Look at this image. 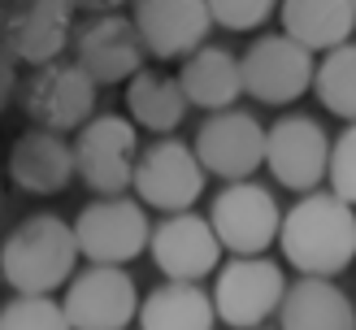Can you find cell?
I'll return each instance as SVG.
<instances>
[{
  "instance_id": "11",
  "label": "cell",
  "mask_w": 356,
  "mask_h": 330,
  "mask_svg": "<svg viewBox=\"0 0 356 330\" xmlns=\"http://www.w3.org/2000/svg\"><path fill=\"white\" fill-rule=\"evenodd\" d=\"M239 69H243V96H252L257 104H291L313 92L317 57L278 31V35H257L239 52Z\"/></svg>"
},
{
  "instance_id": "14",
  "label": "cell",
  "mask_w": 356,
  "mask_h": 330,
  "mask_svg": "<svg viewBox=\"0 0 356 330\" xmlns=\"http://www.w3.org/2000/svg\"><path fill=\"white\" fill-rule=\"evenodd\" d=\"M139 295L135 278L113 265H87L74 274V283L65 287L61 308L74 330H127L139 322Z\"/></svg>"
},
{
  "instance_id": "23",
  "label": "cell",
  "mask_w": 356,
  "mask_h": 330,
  "mask_svg": "<svg viewBox=\"0 0 356 330\" xmlns=\"http://www.w3.org/2000/svg\"><path fill=\"white\" fill-rule=\"evenodd\" d=\"M313 96L322 100L326 113H334L339 122L356 126V40L343 44V48H334L330 57L317 61Z\"/></svg>"
},
{
  "instance_id": "7",
  "label": "cell",
  "mask_w": 356,
  "mask_h": 330,
  "mask_svg": "<svg viewBox=\"0 0 356 330\" xmlns=\"http://www.w3.org/2000/svg\"><path fill=\"white\" fill-rule=\"evenodd\" d=\"M74 243L87 265H113V270L131 265L152 243L148 208L131 196L83 204V213L74 217Z\"/></svg>"
},
{
  "instance_id": "10",
  "label": "cell",
  "mask_w": 356,
  "mask_h": 330,
  "mask_svg": "<svg viewBox=\"0 0 356 330\" xmlns=\"http://www.w3.org/2000/svg\"><path fill=\"white\" fill-rule=\"evenodd\" d=\"M330 144L326 126L309 113H282L265 131V170L274 174L278 187L313 196L330 174Z\"/></svg>"
},
{
  "instance_id": "3",
  "label": "cell",
  "mask_w": 356,
  "mask_h": 330,
  "mask_svg": "<svg viewBox=\"0 0 356 330\" xmlns=\"http://www.w3.org/2000/svg\"><path fill=\"white\" fill-rule=\"evenodd\" d=\"M96 92L100 87L83 74V65L74 57H61L52 65L26 69L22 87H17V109L26 113V122L35 131H83L87 122L96 117Z\"/></svg>"
},
{
  "instance_id": "1",
  "label": "cell",
  "mask_w": 356,
  "mask_h": 330,
  "mask_svg": "<svg viewBox=\"0 0 356 330\" xmlns=\"http://www.w3.org/2000/svg\"><path fill=\"white\" fill-rule=\"evenodd\" d=\"M278 248L300 278H339L356 261V208L334 191L300 196L282 213Z\"/></svg>"
},
{
  "instance_id": "17",
  "label": "cell",
  "mask_w": 356,
  "mask_h": 330,
  "mask_svg": "<svg viewBox=\"0 0 356 330\" xmlns=\"http://www.w3.org/2000/svg\"><path fill=\"white\" fill-rule=\"evenodd\" d=\"M5 174L26 196H57V191H65L79 179L74 174V139L31 126L9 144Z\"/></svg>"
},
{
  "instance_id": "19",
  "label": "cell",
  "mask_w": 356,
  "mask_h": 330,
  "mask_svg": "<svg viewBox=\"0 0 356 330\" xmlns=\"http://www.w3.org/2000/svg\"><path fill=\"white\" fill-rule=\"evenodd\" d=\"M178 83H183V96L191 109H209V113L235 109V100L243 96L239 52H230L222 44H204L178 65Z\"/></svg>"
},
{
  "instance_id": "15",
  "label": "cell",
  "mask_w": 356,
  "mask_h": 330,
  "mask_svg": "<svg viewBox=\"0 0 356 330\" xmlns=\"http://www.w3.org/2000/svg\"><path fill=\"white\" fill-rule=\"evenodd\" d=\"M131 22L152 61H187L209 44L213 17L204 0H139Z\"/></svg>"
},
{
  "instance_id": "28",
  "label": "cell",
  "mask_w": 356,
  "mask_h": 330,
  "mask_svg": "<svg viewBox=\"0 0 356 330\" xmlns=\"http://www.w3.org/2000/svg\"><path fill=\"white\" fill-rule=\"evenodd\" d=\"M0 204H5V183H0Z\"/></svg>"
},
{
  "instance_id": "25",
  "label": "cell",
  "mask_w": 356,
  "mask_h": 330,
  "mask_svg": "<svg viewBox=\"0 0 356 330\" xmlns=\"http://www.w3.org/2000/svg\"><path fill=\"white\" fill-rule=\"evenodd\" d=\"M330 191L343 204L356 208V126H343L330 144V174H326Z\"/></svg>"
},
{
  "instance_id": "27",
  "label": "cell",
  "mask_w": 356,
  "mask_h": 330,
  "mask_svg": "<svg viewBox=\"0 0 356 330\" xmlns=\"http://www.w3.org/2000/svg\"><path fill=\"white\" fill-rule=\"evenodd\" d=\"M17 87H22V74H17V61L9 57V48L0 44V113L17 104Z\"/></svg>"
},
{
  "instance_id": "20",
  "label": "cell",
  "mask_w": 356,
  "mask_h": 330,
  "mask_svg": "<svg viewBox=\"0 0 356 330\" xmlns=\"http://www.w3.org/2000/svg\"><path fill=\"white\" fill-rule=\"evenodd\" d=\"M278 330H356V304L330 278H296L282 295Z\"/></svg>"
},
{
  "instance_id": "26",
  "label": "cell",
  "mask_w": 356,
  "mask_h": 330,
  "mask_svg": "<svg viewBox=\"0 0 356 330\" xmlns=\"http://www.w3.org/2000/svg\"><path fill=\"white\" fill-rule=\"evenodd\" d=\"M278 13V5L270 0H213L209 5V17L213 26H226V31H261L270 17Z\"/></svg>"
},
{
  "instance_id": "18",
  "label": "cell",
  "mask_w": 356,
  "mask_h": 330,
  "mask_svg": "<svg viewBox=\"0 0 356 330\" xmlns=\"http://www.w3.org/2000/svg\"><path fill=\"white\" fill-rule=\"evenodd\" d=\"M278 22L291 44H300L322 61L334 48L352 44L356 5L352 0H287V5H278Z\"/></svg>"
},
{
  "instance_id": "22",
  "label": "cell",
  "mask_w": 356,
  "mask_h": 330,
  "mask_svg": "<svg viewBox=\"0 0 356 330\" xmlns=\"http://www.w3.org/2000/svg\"><path fill=\"white\" fill-rule=\"evenodd\" d=\"M218 308L200 283H161L139 304V330H213Z\"/></svg>"
},
{
  "instance_id": "21",
  "label": "cell",
  "mask_w": 356,
  "mask_h": 330,
  "mask_svg": "<svg viewBox=\"0 0 356 330\" xmlns=\"http://www.w3.org/2000/svg\"><path fill=\"white\" fill-rule=\"evenodd\" d=\"M187 96L178 74L165 69H139L127 83V117L135 122V131H152L156 139H170L187 117Z\"/></svg>"
},
{
  "instance_id": "16",
  "label": "cell",
  "mask_w": 356,
  "mask_h": 330,
  "mask_svg": "<svg viewBox=\"0 0 356 330\" xmlns=\"http://www.w3.org/2000/svg\"><path fill=\"white\" fill-rule=\"evenodd\" d=\"M148 252L165 283H200L222 265V243L213 235V222L200 213H174L152 226Z\"/></svg>"
},
{
  "instance_id": "4",
  "label": "cell",
  "mask_w": 356,
  "mask_h": 330,
  "mask_svg": "<svg viewBox=\"0 0 356 330\" xmlns=\"http://www.w3.org/2000/svg\"><path fill=\"white\" fill-rule=\"evenodd\" d=\"M74 61L83 65V74L96 87H118L131 83L139 69H148L144 40L131 22V13H122L118 5H92L83 13V22L74 26Z\"/></svg>"
},
{
  "instance_id": "9",
  "label": "cell",
  "mask_w": 356,
  "mask_h": 330,
  "mask_svg": "<svg viewBox=\"0 0 356 330\" xmlns=\"http://www.w3.org/2000/svg\"><path fill=\"white\" fill-rule=\"evenodd\" d=\"M204 165L195 161V148H187L183 139H152V144L139 152L135 165V200L156 213H191V204L204 196Z\"/></svg>"
},
{
  "instance_id": "6",
  "label": "cell",
  "mask_w": 356,
  "mask_h": 330,
  "mask_svg": "<svg viewBox=\"0 0 356 330\" xmlns=\"http://www.w3.org/2000/svg\"><path fill=\"white\" fill-rule=\"evenodd\" d=\"M287 274L270 256H230L213 283V308L218 322L230 330H265V322L278 317Z\"/></svg>"
},
{
  "instance_id": "13",
  "label": "cell",
  "mask_w": 356,
  "mask_h": 330,
  "mask_svg": "<svg viewBox=\"0 0 356 330\" xmlns=\"http://www.w3.org/2000/svg\"><path fill=\"white\" fill-rule=\"evenodd\" d=\"M265 131L257 113L248 109H226V113H209L195 131V161L204 165V174L230 183H252V174L265 165Z\"/></svg>"
},
{
  "instance_id": "24",
  "label": "cell",
  "mask_w": 356,
  "mask_h": 330,
  "mask_svg": "<svg viewBox=\"0 0 356 330\" xmlns=\"http://www.w3.org/2000/svg\"><path fill=\"white\" fill-rule=\"evenodd\" d=\"M0 330H74L61 300L52 295H13L0 308Z\"/></svg>"
},
{
  "instance_id": "12",
  "label": "cell",
  "mask_w": 356,
  "mask_h": 330,
  "mask_svg": "<svg viewBox=\"0 0 356 330\" xmlns=\"http://www.w3.org/2000/svg\"><path fill=\"white\" fill-rule=\"evenodd\" d=\"M74 5L65 0H17L0 5V44L17 65H52L74 44Z\"/></svg>"
},
{
  "instance_id": "29",
  "label": "cell",
  "mask_w": 356,
  "mask_h": 330,
  "mask_svg": "<svg viewBox=\"0 0 356 330\" xmlns=\"http://www.w3.org/2000/svg\"><path fill=\"white\" fill-rule=\"evenodd\" d=\"M0 283H5V278H0Z\"/></svg>"
},
{
  "instance_id": "8",
  "label": "cell",
  "mask_w": 356,
  "mask_h": 330,
  "mask_svg": "<svg viewBox=\"0 0 356 330\" xmlns=\"http://www.w3.org/2000/svg\"><path fill=\"white\" fill-rule=\"evenodd\" d=\"M282 213H287V208L278 204L274 191L252 179V183L222 187L213 208H209V222H213L218 243L230 256H265L278 243Z\"/></svg>"
},
{
  "instance_id": "2",
  "label": "cell",
  "mask_w": 356,
  "mask_h": 330,
  "mask_svg": "<svg viewBox=\"0 0 356 330\" xmlns=\"http://www.w3.org/2000/svg\"><path fill=\"white\" fill-rule=\"evenodd\" d=\"M74 274H79L74 222L57 213L22 217L0 243V278L13 287V295H52L74 283Z\"/></svg>"
},
{
  "instance_id": "5",
  "label": "cell",
  "mask_w": 356,
  "mask_h": 330,
  "mask_svg": "<svg viewBox=\"0 0 356 330\" xmlns=\"http://www.w3.org/2000/svg\"><path fill=\"white\" fill-rule=\"evenodd\" d=\"M139 152H144V144H139V131L131 117L96 113L74 135V174L100 200H118L135 183Z\"/></svg>"
}]
</instances>
